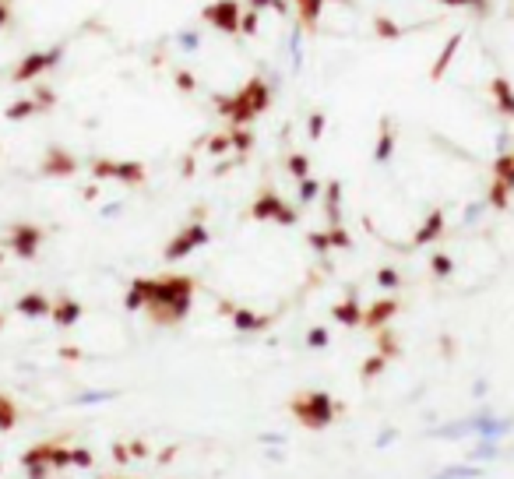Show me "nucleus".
I'll list each match as a JSON object with an SVG mask.
<instances>
[{
    "label": "nucleus",
    "instance_id": "1",
    "mask_svg": "<svg viewBox=\"0 0 514 479\" xmlns=\"http://www.w3.org/2000/svg\"><path fill=\"white\" fill-rule=\"evenodd\" d=\"M191 299H194V282L191 279H180V275H173V279H152V299H148V307H162V321H180V317H187V310H191Z\"/></svg>",
    "mask_w": 514,
    "mask_h": 479
},
{
    "label": "nucleus",
    "instance_id": "2",
    "mask_svg": "<svg viewBox=\"0 0 514 479\" xmlns=\"http://www.w3.org/2000/svg\"><path fill=\"white\" fill-rule=\"evenodd\" d=\"M293 412L300 416V423H303V426L320 430V426H328V423L335 419L338 405L331 402V395H328V391H307L303 398H296V402H293Z\"/></svg>",
    "mask_w": 514,
    "mask_h": 479
},
{
    "label": "nucleus",
    "instance_id": "3",
    "mask_svg": "<svg viewBox=\"0 0 514 479\" xmlns=\"http://www.w3.org/2000/svg\"><path fill=\"white\" fill-rule=\"evenodd\" d=\"M205 240H208V229L201 226V222H194L187 233H180L177 240H169V247H166V261H180V258H187V254L198 250Z\"/></svg>",
    "mask_w": 514,
    "mask_h": 479
},
{
    "label": "nucleus",
    "instance_id": "4",
    "mask_svg": "<svg viewBox=\"0 0 514 479\" xmlns=\"http://www.w3.org/2000/svg\"><path fill=\"white\" fill-rule=\"evenodd\" d=\"M472 423H476V437H490V441H501V437H508L514 430V419H501L490 409H479L472 416Z\"/></svg>",
    "mask_w": 514,
    "mask_h": 479
},
{
    "label": "nucleus",
    "instance_id": "5",
    "mask_svg": "<svg viewBox=\"0 0 514 479\" xmlns=\"http://www.w3.org/2000/svg\"><path fill=\"white\" fill-rule=\"evenodd\" d=\"M11 250H14L18 258H32V254L39 250V229H32V226H18L14 236H11Z\"/></svg>",
    "mask_w": 514,
    "mask_h": 479
},
{
    "label": "nucleus",
    "instance_id": "6",
    "mask_svg": "<svg viewBox=\"0 0 514 479\" xmlns=\"http://www.w3.org/2000/svg\"><path fill=\"white\" fill-rule=\"evenodd\" d=\"M25 466V479H46L50 476V462H46V448H32L21 455Z\"/></svg>",
    "mask_w": 514,
    "mask_h": 479
},
{
    "label": "nucleus",
    "instance_id": "7",
    "mask_svg": "<svg viewBox=\"0 0 514 479\" xmlns=\"http://www.w3.org/2000/svg\"><path fill=\"white\" fill-rule=\"evenodd\" d=\"M430 437H440V441H462V437H476V423H472V416H469V419H458V423H444V426L430 430Z\"/></svg>",
    "mask_w": 514,
    "mask_h": 479
},
{
    "label": "nucleus",
    "instance_id": "8",
    "mask_svg": "<svg viewBox=\"0 0 514 479\" xmlns=\"http://www.w3.org/2000/svg\"><path fill=\"white\" fill-rule=\"evenodd\" d=\"M486 476V466H479V462H462V466H444L440 473L433 479H483Z\"/></svg>",
    "mask_w": 514,
    "mask_h": 479
},
{
    "label": "nucleus",
    "instance_id": "9",
    "mask_svg": "<svg viewBox=\"0 0 514 479\" xmlns=\"http://www.w3.org/2000/svg\"><path fill=\"white\" fill-rule=\"evenodd\" d=\"M440 233H444V211H430V219H426V222L415 229L412 243H415V247H423V243H433Z\"/></svg>",
    "mask_w": 514,
    "mask_h": 479
},
{
    "label": "nucleus",
    "instance_id": "10",
    "mask_svg": "<svg viewBox=\"0 0 514 479\" xmlns=\"http://www.w3.org/2000/svg\"><path fill=\"white\" fill-rule=\"evenodd\" d=\"M50 314H53V321H57L60 328H71V324H78V321H82L85 307H82L78 299H60V303H57Z\"/></svg>",
    "mask_w": 514,
    "mask_h": 479
},
{
    "label": "nucleus",
    "instance_id": "11",
    "mask_svg": "<svg viewBox=\"0 0 514 479\" xmlns=\"http://www.w3.org/2000/svg\"><path fill=\"white\" fill-rule=\"evenodd\" d=\"M50 310H53L50 299L39 296V292H25V296L18 299V314H21V317H46Z\"/></svg>",
    "mask_w": 514,
    "mask_h": 479
},
{
    "label": "nucleus",
    "instance_id": "12",
    "mask_svg": "<svg viewBox=\"0 0 514 479\" xmlns=\"http://www.w3.org/2000/svg\"><path fill=\"white\" fill-rule=\"evenodd\" d=\"M148 299H152V279H134L127 299H123V307L127 310H141V307H148Z\"/></svg>",
    "mask_w": 514,
    "mask_h": 479
},
{
    "label": "nucleus",
    "instance_id": "13",
    "mask_svg": "<svg viewBox=\"0 0 514 479\" xmlns=\"http://www.w3.org/2000/svg\"><path fill=\"white\" fill-rule=\"evenodd\" d=\"M395 314H398V299H381V303H374V310L363 314V321H367L370 328H381V324L391 321Z\"/></svg>",
    "mask_w": 514,
    "mask_h": 479
},
{
    "label": "nucleus",
    "instance_id": "14",
    "mask_svg": "<svg viewBox=\"0 0 514 479\" xmlns=\"http://www.w3.org/2000/svg\"><path fill=\"white\" fill-rule=\"evenodd\" d=\"M504 451H501V441H490V437H479V444L469 451V462H479V466H486V462H497Z\"/></svg>",
    "mask_w": 514,
    "mask_h": 479
},
{
    "label": "nucleus",
    "instance_id": "15",
    "mask_svg": "<svg viewBox=\"0 0 514 479\" xmlns=\"http://www.w3.org/2000/svg\"><path fill=\"white\" fill-rule=\"evenodd\" d=\"M331 314H335V321H338V324H345V328H352V324H359V321H363V310H359V303H356V299H342Z\"/></svg>",
    "mask_w": 514,
    "mask_h": 479
},
{
    "label": "nucleus",
    "instance_id": "16",
    "mask_svg": "<svg viewBox=\"0 0 514 479\" xmlns=\"http://www.w3.org/2000/svg\"><path fill=\"white\" fill-rule=\"evenodd\" d=\"M113 398H120V391H113V387H96V391L74 395L71 402H74V405H106V402H113Z\"/></svg>",
    "mask_w": 514,
    "mask_h": 479
},
{
    "label": "nucleus",
    "instance_id": "17",
    "mask_svg": "<svg viewBox=\"0 0 514 479\" xmlns=\"http://www.w3.org/2000/svg\"><path fill=\"white\" fill-rule=\"evenodd\" d=\"M233 324H236V331H257L264 321H261L257 314H250V310L236 307V310H233Z\"/></svg>",
    "mask_w": 514,
    "mask_h": 479
},
{
    "label": "nucleus",
    "instance_id": "18",
    "mask_svg": "<svg viewBox=\"0 0 514 479\" xmlns=\"http://www.w3.org/2000/svg\"><path fill=\"white\" fill-rule=\"evenodd\" d=\"M43 448H46V462L50 466H57V469L71 466V448H64V444H43Z\"/></svg>",
    "mask_w": 514,
    "mask_h": 479
},
{
    "label": "nucleus",
    "instance_id": "19",
    "mask_svg": "<svg viewBox=\"0 0 514 479\" xmlns=\"http://www.w3.org/2000/svg\"><path fill=\"white\" fill-rule=\"evenodd\" d=\"M377 286L381 289H398L402 286V275H398L395 268H381V272H377Z\"/></svg>",
    "mask_w": 514,
    "mask_h": 479
},
{
    "label": "nucleus",
    "instance_id": "20",
    "mask_svg": "<svg viewBox=\"0 0 514 479\" xmlns=\"http://www.w3.org/2000/svg\"><path fill=\"white\" fill-rule=\"evenodd\" d=\"M451 268H454V261H451L447 254H433V275H437V279H447Z\"/></svg>",
    "mask_w": 514,
    "mask_h": 479
},
{
    "label": "nucleus",
    "instance_id": "21",
    "mask_svg": "<svg viewBox=\"0 0 514 479\" xmlns=\"http://www.w3.org/2000/svg\"><path fill=\"white\" fill-rule=\"evenodd\" d=\"M381 370H384V356H370V360L363 363V370H359V378H363V381H370V378H377Z\"/></svg>",
    "mask_w": 514,
    "mask_h": 479
},
{
    "label": "nucleus",
    "instance_id": "22",
    "mask_svg": "<svg viewBox=\"0 0 514 479\" xmlns=\"http://www.w3.org/2000/svg\"><path fill=\"white\" fill-rule=\"evenodd\" d=\"M257 444H264V448H286V434L264 430V434H257Z\"/></svg>",
    "mask_w": 514,
    "mask_h": 479
},
{
    "label": "nucleus",
    "instance_id": "23",
    "mask_svg": "<svg viewBox=\"0 0 514 479\" xmlns=\"http://www.w3.org/2000/svg\"><path fill=\"white\" fill-rule=\"evenodd\" d=\"M71 466L89 469V466H92V451H89V448H71Z\"/></svg>",
    "mask_w": 514,
    "mask_h": 479
},
{
    "label": "nucleus",
    "instance_id": "24",
    "mask_svg": "<svg viewBox=\"0 0 514 479\" xmlns=\"http://www.w3.org/2000/svg\"><path fill=\"white\" fill-rule=\"evenodd\" d=\"M307 346H310V349H324V346H328V331H324V328H310V331H307Z\"/></svg>",
    "mask_w": 514,
    "mask_h": 479
},
{
    "label": "nucleus",
    "instance_id": "25",
    "mask_svg": "<svg viewBox=\"0 0 514 479\" xmlns=\"http://www.w3.org/2000/svg\"><path fill=\"white\" fill-rule=\"evenodd\" d=\"M395 441H398V426H384V430L377 434V448H381V451H384V448H391Z\"/></svg>",
    "mask_w": 514,
    "mask_h": 479
},
{
    "label": "nucleus",
    "instance_id": "26",
    "mask_svg": "<svg viewBox=\"0 0 514 479\" xmlns=\"http://www.w3.org/2000/svg\"><path fill=\"white\" fill-rule=\"evenodd\" d=\"M11 426H14V409H11V402L0 398V430H11Z\"/></svg>",
    "mask_w": 514,
    "mask_h": 479
},
{
    "label": "nucleus",
    "instance_id": "27",
    "mask_svg": "<svg viewBox=\"0 0 514 479\" xmlns=\"http://www.w3.org/2000/svg\"><path fill=\"white\" fill-rule=\"evenodd\" d=\"M486 391H490V381H486V378L472 381V398H486Z\"/></svg>",
    "mask_w": 514,
    "mask_h": 479
},
{
    "label": "nucleus",
    "instance_id": "28",
    "mask_svg": "<svg viewBox=\"0 0 514 479\" xmlns=\"http://www.w3.org/2000/svg\"><path fill=\"white\" fill-rule=\"evenodd\" d=\"M130 458H148V444L145 441H134L130 444Z\"/></svg>",
    "mask_w": 514,
    "mask_h": 479
},
{
    "label": "nucleus",
    "instance_id": "29",
    "mask_svg": "<svg viewBox=\"0 0 514 479\" xmlns=\"http://www.w3.org/2000/svg\"><path fill=\"white\" fill-rule=\"evenodd\" d=\"M113 458H116V462H127V458H130L127 444H113Z\"/></svg>",
    "mask_w": 514,
    "mask_h": 479
},
{
    "label": "nucleus",
    "instance_id": "30",
    "mask_svg": "<svg viewBox=\"0 0 514 479\" xmlns=\"http://www.w3.org/2000/svg\"><path fill=\"white\" fill-rule=\"evenodd\" d=\"M7 25V0H0V28Z\"/></svg>",
    "mask_w": 514,
    "mask_h": 479
},
{
    "label": "nucleus",
    "instance_id": "31",
    "mask_svg": "<svg viewBox=\"0 0 514 479\" xmlns=\"http://www.w3.org/2000/svg\"><path fill=\"white\" fill-rule=\"evenodd\" d=\"M0 261H4V250H0Z\"/></svg>",
    "mask_w": 514,
    "mask_h": 479
},
{
    "label": "nucleus",
    "instance_id": "32",
    "mask_svg": "<svg viewBox=\"0 0 514 479\" xmlns=\"http://www.w3.org/2000/svg\"><path fill=\"white\" fill-rule=\"evenodd\" d=\"M0 473H4V466H0Z\"/></svg>",
    "mask_w": 514,
    "mask_h": 479
}]
</instances>
